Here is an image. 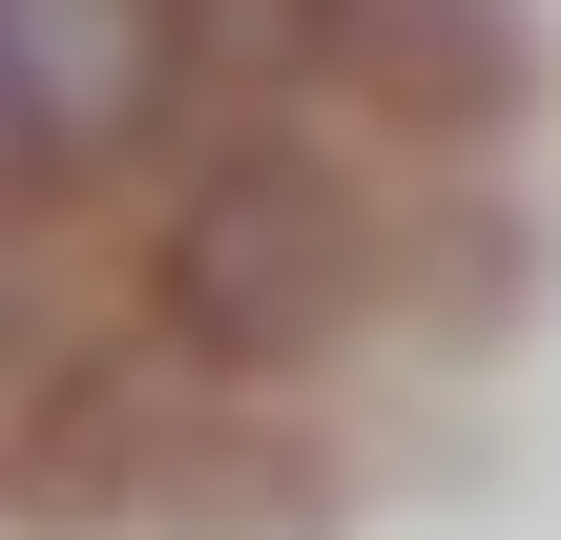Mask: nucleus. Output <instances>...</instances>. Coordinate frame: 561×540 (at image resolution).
<instances>
[{"label": "nucleus", "mask_w": 561, "mask_h": 540, "mask_svg": "<svg viewBox=\"0 0 561 540\" xmlns=\"http://www.w3.org/2000/svg\"><path fill=\"white\" fill-rule=\"evenodd\" d=\"M375 291H396V229H375V187H354L312 125L208 146L187 208H167V250H146V312H167V354H208V375H312Z\"/></svg>", "instance_id": "1"}, {"label": "nucleus", "mask_w": 561, "mask_h": 540, "mask_svg": "<svg viewBox=\"0 0 561 540\" xmlns=\"http://www.w3.org/2000/svg\"><path fill=\"white\" fill-rule=\"evenodd\" d=\"M167 104H187L167 0H0V125H21V166H125Z\"/></svg>", "instance_id": "2"}, {"label": "nucleus", "mask_w": 561, "mask_h": 540, "mask_svg": "<svg viewBox=\"0 0 561 540\" xmlns=\"http://www.w3.org/2000/svg\"><path fill=\"white\" fill-rule=\"evenodd\" d=\"M333 62H375L416 125H500L541 62H520V0H354V42Z\"/></svg>", "instance_id": "3"}, {"label": "nucleus", "mask_w": 561, "mask_h": 540, "mask_svg": "<svg viewBox=\"0 0 561 540\" xmlns=\"http://www.w3.org/2000/svg\"><path fill=\"white\" fill-rule=\"evenodd\" d=\"M167 42H187V83H312L354 42V0H167Z\"/></svg>", "instance_id": "4"}, {"label": "nucleus", "mask_w": 561, "mask_h": 540, "mask_svg": "<svg viewBox=\"0 0 561 540\" xmlns=\"http://www.w3.org/2000/svg\"><path fill=\"white\" fill-rule=\"evenodd\" d=\"M0 187H21V125H0Z\"/></svg>", "instance_id": "5"}]
</instances>
